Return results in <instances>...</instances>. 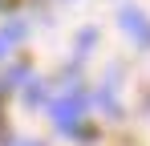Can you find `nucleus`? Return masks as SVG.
Listing matches in <instances>:
<instances>
[{
	"label": "nucleus",
	"instance_id": "f257e3e1",
	"mask_svg": "<svg viewBox=\"0 0 150 146\" xmlns=\"http://www.w3.org/2000/svg\"><path fill=\"white\" fill-rule=\"evenodd\" d=\"M49 114H53V122H57V126H61V130H73L77 122H81V114H85V101H81V97H57V101H53L49 106Z\"/></svg>",
	"mask_w": 150,
	"mask_h": 146
},
{
	"label": "nucleus",
	"instance_id": "f03ea898",
	"mask_svg": "<svg viewBox=\"0 0 150 146\" xmlns=\"http://www.w3.org/2000/svg\"><path fill=\"white\" fill-rule=\"evenodd\" d=\"M122 28L130 33V37H138V45H150V21L138 16L134 8H122Z\"/></svg>",
	"mask_w": 150,
	"mask_h": 146
},
{
	"label": "nucleus",
	"instance_id": "7ed1b4c3",
	"mask_svg": "<svg viewBox=\"0 0 150 146\" xmlns=\"http://www.w3.org/2000/svg\"><path fill=\"white\" fill-rule=\"evenodd\" d=\"M21 33H25V28H21V24H12V28H0V57H4V53H12V49H16V37H21Z\"/></svg>",
	"mask_w": 150,
	"mask_h": 146
},
{
	"label": "nucleus",
	"instance_id": "20e7f679",
	"mask_svg": "<svg viewBox=\"0 0 150 146\" xmlns=\"http://www.w3.org/2000/svg\"><path fill=\"white\" fill-rule=\"evenodd\" d=\"M8 146H37V142H25V138H16V142H8Z\"/></svg>",
	"mask_w": 150,
	"mask_h": 146
}]
</instances>
